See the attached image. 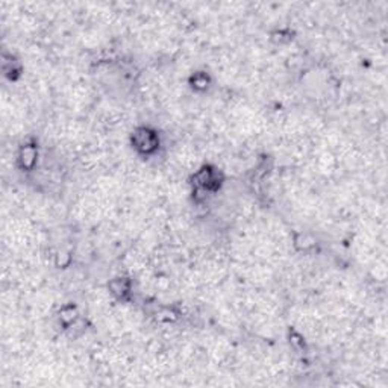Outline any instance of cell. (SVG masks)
<instances>
[{
  "label": "cell",
  "mask_w": 388,
  "mask_h": 388,
  "mask_svg": "<svg viewBox=\"0 0 388 388\" xmlns=\"http://www.w3.org/2000/svg\"><path fill=\"white\" fill-rule=\"evenodd\" d=\"M156 143H158L156 135L147 128H140V129H136L134 134V146L138 150L144 152V154H149V152L155 150Z\"/></svg>",
  "instance_id": "cell-1"
},
{
  "label": "cell",
  "mask_w": 388,
  "mask_h": 388,
  "mask_svg": "<svg viewBox=\"0 0 388 388\" xmlns=\"http://www.w3.org/2000/svg\"><path fill=\"white\" fill-rule=\"evenodd\" d=\"M20 162L24 169H32L37 162V149L34 146H24L20 150Z\"/></svg>",
  "instance_id": "cell-2"
},
{
  "label": "cell",
  "mask_w": 388,
  "mask_h": 388,
  "mask_svg": "<svg viewBox=\"0 0 388 388\" xmlns=\"http://www.w3.org/2000/svg\"><path fill=\"white\" fill-rule=\"evenodd\" d=\"M109 287H111V290H113V293L118 294L120 297H123L129 291V282L126 279H123V278H118V279L113 281Z\"/></svg>",
  "instance_id": "cell-3"
},
{
  "label": "cell",
  "mask_w": 388,
  "mask_h": 388,
  "mask_svg": "<svg viewBox=\"0 0 388 388\" xmlns=\"http://www.w3.org/2000/svg\"><path fill=\"white\" fill-rule=\"evenodd\" d=\"M76 317H78V312H76V308H73V307H65V308H62L61 315H59L61 322H62L64 325H67V326H68V325H72V323H75Z\"/></svg>",
  "instance_id": "cell-4"
}]
</instances>
